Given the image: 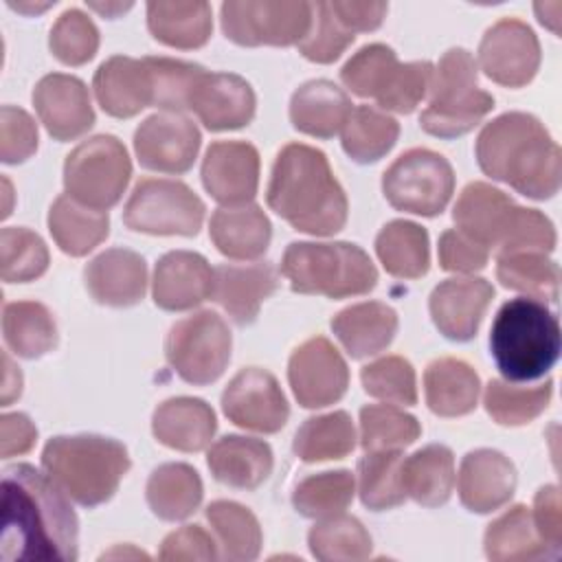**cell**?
Masks as SVG:
<instances>
[{
	"label": "cell",
	"instance_id": "1",
	"mask_svg": "<svg viewBox=\"0 0 562 562\" xmlns=\"http://www.w3.org/2000/svg\"><path fill=\"white\" fill-rule=\"evenodd\" d=\"M79 522L66 492L33 465L2 472L0 555L18 560H75Z\"/></svg>",
	"mask_w": 562,
	"mask_h": 562
},
{
	"label": "cell",
	"instance_id": "2",
	"mask_svg": "<svg viewBox=\"0 0 562 562\" xmlns=\"http://www.w3.org/2000/svg\"><path fill=\"white\" fill-rule=\"evenodd\" d=\"M479 167L531 200L560 189L562 156L544 125L525 112H507L487 123L476 138Z\"/></svg>",
	"mask_w": 562,
	"mask_h": 562
},
{
	"label": "cell",
	"instance_id": "3",
	"mask_svg": "<svg viewBox=\"0 0 562 562\" xmlns=\"http://www.w3.org/2000/svg\"><path fill=\"white\" fill-rule=\"evenodd\" d=\"M266 200L301 233L334 235L347 222V195L325 154L303 143H290L277 154Z\"/></svg>",
	"mask_w": 562,
	"mask_h": 562
},
{
	"label": "cell",
	"instance_id": "4",
	"mask_svg": "<svg viewBox=\"0 0 562 562\" xmlns=\"http://www.w3.org/2000/svg\"><path fill=\"white\" fill-rule=\"evenodd\" d=\"M490 351L507 382L542 378L560 356L558 316L531 296L503 303L490 329Z\"/></svg>",
	"mask_w": 562,
	"mask_h": 562
},
{
	"label": "cell",
	"instance_id": "5",
	"mask_svg": "<svg viewBox=\"0 0 562 562\" xmlns=\"http://www.w3.org/2000/svg\"><path fill=\"white\" fill-rule=\"evenodd\" d=\"M44 472L83 507H97L112 498L130 457L123 443L101 435L53 437L42 452Z\"/></svg>",
	"mask_w": 562,
	"mask_h": 562
},
{
	"label": "cell",
	"instance_id": "6",
	"mask_svg": "<svg viewBox=\"0 0 562 562\" xmlns=\"http://www.w3.org/2000/svg\"><path fill=\"white\" fill-rule=\"evenodd\" d=\"M281 274L294 292L327 299L367 294L378 283V270L369 255L347 241H292L283 252Z\"/></svg>",
	"mask_w": 562,
	"mask_h": 562
},
{
	"label": "cell",
	"instance_id": "7",
	"mask_svg": "<svg viewBox=\"0 0 562 562\" xmlns=\"http://www.w3.org/2000/svg\"><path fill=\"white\" fill-rule=\"evenodd\" d=\"M476 61L463 48H450L430 79V103L419 116L424 132L457 138L470 132L492 108L494 99L476 88Z\"/></svg>",
	"mask_w": 562,
	"mask_h": 562
},
{
	"label": "cell",
	"instance_id": "8",
	"mask_svg": "<svg viewBox=\"0 0 562 562\" xmlns=\"http://www.w3.org/2000/svg\"><path fill=\"white\" fill-rule=\"evenodd\" d=\"M130 176L132 162L123 143L108 134L83 140L64 162L66 195L97 211H108L121 200Z\"/></svg>",
	"mask_w": 562,
	"mask_h": 562
},
{
	"label": "cell",
	"instance_id": "9",
	"mask_svg": "<svg viewBox=\"0 0 562 562\" xmlns=\"http://www.w3.org/2000/svg\"><path fill=\"white\" fill-rule=\"evenodd\" d=\"M202 220V200L184 182L165 178L138 180L123 209L125 226L147 235L191 237L200 231Z\"/></svg>",
	"mask_w": 562,
	"mask_h": 562
},
{
	"label": "cell",
	"instance_id": "10",
	"mask_svg": "<svg viewBox=\"0 0 562 562\" xmlns=\"http://www.w3.org/2000/svg\"><path fill=\"white\" fill-rule=\"evenodd\" d=\"M171 369L189 384L215 382L231 360V331L215 312H198L178 321L165 340Z\"/></svg>",
	"mask_w": 562,
	"mask_h": 562
},
{
	"label": "cell",
	"instance_id": "11",
	"mask_svg": "<svg viewBox=\"0 0 562 562\" xmlns=\"http://www.w3.org/2000/svg\"><path fill=\"white\" fill-rule=\"evenodd\" d=\"M382 191L397 211L439 215L454 191L450 162L430 149H408L384 171Z\"/></svg>",
	"mask_w": 562,
	"mask_h": 562
},
{
	"label": "cell",
	"instance_id": "12",
	"mask_svg": "<svg viewBox=\"0 0 562 562\" xmlns=\"http://www.w3.org/2000/svg\"><path fill=\"white\" fill-rule=\"evenodd\" d=\"M312 24L310 2H224L222 31L239 46L299 44Z\"/></svg>",
	"mask_w": 562,
	"mask_h": 562
},
{
	"label": "cell",
	"instance_id": "13",
	"mask_svg": "<svg viewBox=\"0 0 562 562\" xmlns=\"http://www.w3.org/2000/svg\"><path fill=\"white\" fill-rule=\"evenodd\" d=\"M294 397L305 408H323L338 402L349 384V371L338 349L323 336L294 349L288 364Z\"/></svg>",
	"mask_w": 562,
	"mask_h": 562
},
{
	"label": "cell",
	"instance_id": "14",
	"mask_svg": "<svg viewBox=\"0 0 562 562\" xmlns=\"http://www.w3.org/2000/svg\"><path fill=\"white\" fill-rule=\"evenodd\" d=\"M224 415L239 428L277 432L285 426L290 408L277 378L263 369H241L222 393Z\"/></svg>",
	"mask_w": 562,
	"mask_h": 562
},
{
	"label": "cell",
	"instance_id": "15",
	"mask_svg": "<svg viewBox=\"0 0 562 562\" xmlns=\"http://www.w3.org/2000/svg\"><path fill=\"white\" fill-rule=\"evenodd\" d=\"M483 72L507 88L529 83L540 66V44L533 31L516 20L505 18L490 26L479 44Z\"/></svg>",
	"mask_w": 562,
	"mask_h": 562
},
{
	"label": "cell",
	"instance_id": "16",
	"mask_svg": "<svg viewBox=\"0 0 562 562\" xmlns=\"http://www.w3.org/2000/svg\"><path fill=\"white\" fill-rule=\"evenodd\" d=\"M200 149V132L193 121L165 112L147 116L134 134V151L145 169L184 173Z\"/></svg>",
	"mask_w": 562,
	"mask_h": 562
},
{
	"label": "cell",
	"instance_id": "17",
	"mask_svg": "<svg viewBox=\"0 0 562 562\" xmlns=\"http://www.w3.org/2000/svg\"><path fill=\"white\" fill-rule=\"evenodd\" d=\"M202 184L224 206L248 204L259 184V154L244 140H217L202 160Z\"/></svg>",
	"mask_w": 562,
	"mask_h": 562
},
{
	"label": "cell",
	"instance_id": "18",
	"mask_svg": "<svg viewBox=\"0 0 562 562\" xmlns=\"http://www.w3.org/2000/svg\"><path fill=\"white\" fill-rule=\"evenodd\" d=\"M33 105L55 140H72L94 123L88 88L72 75L53 72L42 77L33 90Z\"/></svg>",
	"mask_w": 562,
	"mask_h": 562
},
{
	"label": "cell",
	"instance_id": "19",
	"mask_svg": "<svg viewBox=\"0 0 562 562\" xmlns=\"http://www.w3.org/2000/svg\"><path fill=\"white\" fill-rule=\"evenodd\" d=\"M492 296L494 288L485 279H446L432 290L428 301L432 323L448 340L465 342L476 336Z\"/></svg>",
	"mask_w": 562,
	"mask_h": 562
},
{
	"label": "cell",
	"instance_id": "20",
	"mask_svg": "<svg viewBox=\"0 0 562 562\" xmlns=\"http://www.w3.org/2000/svg\"><path fill=\"white\" fill-rule=\"evenodd\" d=\"M189 110L211 132L237 130L255 116V92L239 75L204 72L191 92Z\"/></svg>",
	"mask_w": 562,
	"mask_h": 562
},
{
	"label": "cell",
	"instance_id": "21",
	"mask_svg": "<svg viewBox=\"0 0 562 562\" xmlns=\"http://www.w3.org/2000/svg\"><path fill=\"white\" fill-rule=\"evenodd\" d=\"M516 481V468L503 452L479 448L461 461L459 498L465 509L490 514L514 496Z\"/></svg>",
	"mask_w": 562,
	"mask_h": 562
},
{
	"label": "cell",
	"instance_id": "22",
	"mask_svg": "<svg viewBox=\"0 0 562 562\" xmlns=\"http://www.w3.org/2000/svg\"><path fill=\"white\" fill-rule=\"evenodd\" d=\"M151 294L167 312L191 310L213 294V270L198 252L171 250L156 263Z\"/></svg>",
	"mask_w": 562,
	"mask_h": 562
},
{
	"label": "cell",
	"instance_id": "23",
	"mask_svg": "<svg viewBox=\"0 0 562 562\" xmlns=\"http://www.w3.org/2000/svg\"><path fill=\"white\" fill-rule=\"evenodd\" d=\"M90 296L110 307L136 305L147 285L145 259L127 248H110L97 255L83 270Z\"/></svg>",
	"mask_w": 562,
	"mask_h": 562
},
{
	"label": "cell",
	"instance_id": "24",
	"mask_svg": "<svg viewBox=\"0 0 562 562\" xmlns=\"http://www.w3.org/2000/svg\"><path fill=\"white\" fill-rule=\"evenodd\" d=\"M94 94L103 112L116 119H130L151 105V75L145 57L114 55L103 61L94 75Z\"/></svg>",
	"mask_w": 562,
	"mask_h": 562
},
{
	"label": "cell",
	"instance_id": "25",
	"mask_svg": "<svg viewBox=\"0 0 562 562\" xmlns=\"http://www.w3.org/2000/svg\"><path fill=\"white\" fill-rule=\"evenodd\" d=\"M277 290V272L270 263L233 266L213 270V299L237 325H250L261 303Z\"/></svg>",
	"mask_w": 562,
	"mask_h": 562
},
{
	"label": "cell",
	"instance_id": "26",
	"mask_svg": "<svg viewBox=\"0 0 562 562\" xmlns=\"http://www.w3.org/2000/svg\"><path fill=\"white\" fill-rule=\"evenodd\" d=\"M206 465L215 481L248 492L257 490L270 476L272 450L261 439L226 435L211 446Z\"/></svg>",
	"mask_w": 562,
	"mask_h": 562
},
{
	"label": "cell",
	"instance_id": "27",
	"mask_svg": "<svg viewBox=\"0 0 562 562\" xmlns=\"http://www.w3.org/2000/svg\"><path fill=\"white\" fill-rule=\"evenodd\" d=\"M514 206L516 204L512 202V198L505 195L501 189L487 182H470L461 191L452 217L457 231L490 250V246H498L514 213Z\"/></svg>",
	"mask_w": 562,
	"mask_h": 562
},
{
	"label": "cell",
	"instance_id": "28",
	"mask_svg": "<svg viewBox=\"0 0 562 562\" xmlns=\"http://www.w3.org/2000/svg\"><path fill=\"white\" fill-rule=\"evenodd\" d=\"M215 413L198 397H171L162 402L151 417L154 437L167 448L200 452L215 435Z\"/></svg>",
	"mask_w": 562,
	"mask_h": 562
},
{
	"label": "cell",
	"instance_id": "29",
	"mask_svg": "<svg viewBox=\"0 0 562 562\" xmlns=\"http://www.w3.org/2000/svg\"><path fill=\"white\" fill-rule=\"evenodd\" d=\"M351 99L342 88L327 79L303 83L290 101L292 125L316 138H331L351 116Z\"/></svg>",
	"mask_w": 562,
	"mask_h": 562
},
{
	"label": "cell",
	"instance_id": "30",
	"mask_svg": "<svg viewBox=\"0 0 562 562\" xmlns=\"http://www.w3.org/2000/svg\"><path fill=\"white\" fill-rule=\"evenodd\" d=\"M331 329L351 358L375 356L386 349L397 331V314L380 301L345 307L331 318Z\"/></svg>",
	"mask_w": 562,
	"mask_h": 562
},
{
	"label": "cell",
	"instance_id": "31",
	"mask_svg": "<svg viewBox=\"0 0 562 562\" xmlns=\"http://www.w3.org/2000/svg\"><path fill=\"white\" fill-rule=\"evenodd\" d=\"M215 248L231 259H255L270 244V220L257 204L222 206L209 224Z\"/></svg>",
	"mask_w": 562,
	"mask_h": 562
},
{
	"label": "cell",
	"instance_id": "32",
	"mask_svg": "<svg viewBox=\"0 0 562 562\" xmlns=\"http://www.w3.org/2000/svg\"><path fill=\"white\" fill-rule=\"evenodd\" d=\"M424 391L426 404L435 415L459 417L476 406L481 382L468 362L439 358L424 371Z\"/></svg>",
	"mask_w": 562,
	"mask_h": 562
},
{
	"label": "cell",
	"instance_id": "33",
	"mask_svg": "<svg viewBox=\"0 0 562 562\" xmlns=\"http://www.w3.org/2000/svg\"><path fill=\"white\" fill-rule=\"evenodd\" d=\"M402 485L406 496L424 507L443 505L454 485V459L450 448L430 443L404 459Z\"/></svg>",
	"mask_w": 562,
	"mask_h": 562
},
{
	"label": "cell",
	"instance_id": "34",
	"mask_svg": "<svg viewBox=\"0 0 562 562\" xmlns=\"http://www.w3.org/2000/svg\"><path fill=\"white\" fill-rule=\"evenodd\" d=\"M48 231L55 244L70 257H83L110 233L105 211L79 204L70 195H59L48 211Z\"/></svg>",
	"mask_w": 562,
	"mask_h": 562
},
{
	"label": "cell",
	"instance_id": "35",
	"mask_svg": "<svg viewBox=\"0 0 562 562\" xmlns=\"http://www.w3.org/2000/svg\"><path fill=\"white\" fill-rule=\"evenodd\" d=\"M147 26L171 48H200L211 37L213 20L206 2H149Z\"/></svg>",
	"mask_w": 562,
	"mask_h": 562
},
{
	"label": "cell",
	"instance_id": "36",
	"mask_svg": "<svg viewBox=\"0 0 562 562\" xmlns=\"http://www.w3.org/2000/svg\"><path fill=\"white\" fill-rule=\"evenodd\" d=\"M145 496L158 518L169 522L184 520L202 501V481L187 463H162L149 474Z\"/></svg>",
	"mask_w": 562,
	"mask_h": 562
},
{
	"label": "cell",
	"instance_id": "37",
	"mask_svg": "<svg viewBox=\"0 0 562 562\" xmlns=\"http://www.w3.org/2000/svg\"><path fill=\"white\" fill-rule=\"evenodd\" d=\"M485 555L494 562H522L555 558L536 531L531 512L525 505H514L498 516L485 531Z\"/></svg>",
	"mask_w": 562,
	"mask_h": 562
},
{
	"label": "cell",
	"instance_id": "38",
	"mask_svg": "<svg viewBox=\"0 0 562 562\" xmlns=\"http://www.w3.org/2000/svg\"><path fill=\"white\" fill-rule=\"evenodd\" d=\"M375 252L384 270L397 279H417L430 263L428 233L406 220H393L375 237Z\"/></svg>",
	"mask_w": 562,
	"mask_h": 562
},
{
	"label": "cell",
	"instance_id": "39",
	"mask_svg": "<svg viewBox=\"0 0 562 562\" xmlns=\"http://www.w3.org/2000/svg\"><path fill=\"white\" fill-rule=\"evenodd\" d=\"M4 342L20 358H42L57 345V327L50 312L35 301H15L4 305Z\"/></svg>",
	"mask_w": 562,
	"mask_h": 562
},
{
	"label": "cell",
	"instance_id": "40",
	"mask_svg": "<svg viewBox=\"0 0 562 562\" xmlns=\"http://www.w3.org/2000/svg\"><path fill=\"white\" fill-rule=\"evenodd\" d=\"M356 446V430L345 411L310 417L294 435V452L307 463L342 459Z\"/></svg>",
	"mask_w": 562,
	"mask_h": 562
},
{
	"label": "cell",
	"instance_id": "41",
	"mask_svg": "<svg viewBox=\"0 0 562 562\" xmlns=\"http://www.w3.org/2000/svg\"><path fill=\"white\" fill-rule=\"evenodd\" d=\"M402 461L400 450H371L358 461V492L364 507L384 512L404 503Z\"/></svg>",
	"mask_w": 562,
	"mask_h": 562
},
{
	"label": "cell",
	"instance_id": "42",
	"mask_svg": "<svg viewBox=\"0 0 562 562\" xmlns=\"http://www.w3.org/2000/svg\"><path fill=\"white\" fill-rule=\"evenodd\" d=\"M397 134L400 125L393 116L369 105H358L342 127V149L360 165L375 162L391 151Z\"/></svg>",
	"mask_w": 562,
	"mask_h": 562
},
{
	"label": "cell",
	"instance_id": "43",
	"mask_svg": "<svg viewBox=\"0 0 562 562\" xmlns=\"http://www.w3.org/2000/svg\"><path fill=\"white\" fill-rule=\"evenodd\" d=\"M310 551L323 562H358L371 555V536L353 516L336 514L316 522L307 533Z\"/></svg>",
	"mask_w": 562,
	"mask_h": 562
},
{
	"label": "cell",
	"instance_id": "44",
	"mask_svg": "<svg viewBox=\"0 0 562 562\" xmlns=\"http://www.w3.org/2000/svg\"><path fill=\"white\" fill-rule=\"evenodd\" d=\"M498 281L525 296L538 301H555L560 288L558 263L544 252H505L496 259Z\"/></svg>",
	"mask_w": 562,
	"mask_h": 562
},
{
	"label": "cell",
	"instance_id": "45",
	"mask_svg": "<svg viewBox=\"0 0 562 562\" xmlns=\"http://www.w3.org/2000/svg\"><path fill=\"white\" fill-rule=\"evenodd\" d=\"M206 518L220 538L222 558L255 560L261 551V527L250 509L233 501H215L206 507Z\"/></svg>",
	"mask_w": 562,
	"mask_h": 562
},
{
	"label": "cell",
	"instance_id": "46",
	"mask_svg": "<svg viewBox=\"0 0 562 562\" xmlns=\"http://www.w3.org/2000/svg\"><path fill=\"white\" fill-rule=\"evenodd\" d=\"M353 474L347 470L321 472L303 479L292 494L294 509L305 518H329L342 514L353 498Z\"/></svg>",
	"mask_w": 562,
	"mask_h": 562
},
{
	"label": "cell",
	"instance_id": "47",
	"mask_svg": "<svg viewBox=\"0 0 562 562\" xmlns=\"http://www.w3.org/2000/svg\"><path fill=\"white\" fill-rule=\"evenodd\" d=\"M553 384L518 389L514 382L492 380L485 389V411L503 426H522L536 419L551 400Z\"/></svg>",
	"mask_w": 562,
	"mask_h": 562
},
{
	"label": "cell",
	"instance_id": "48",
	"mask_svg": "<svg viewBox=\"0 0 562 562\" xmlns=\"http://www.w3.org/2000/svg\"><path fill=\"white\" fill-rule=\"evenodd\" d=\"M419 432V422L395 406L369 404L360 411V446L364 452L406 448Z\"/></svg>",
	"mask_w": 562,
	"mask_h": 562
},
{
	"label": "cell",
	"instance_id": "49",
	"mask_svg": "<svg viewBox=\"0 0 562 562\" xmlns=\"http://www.w3.org/2000/svg\"><path fill=\"white\" fill-rule=\"evenodd\" d=\"M145 61L151 75V105L173 114L189 110L191 92L206 70L171 57H145Z\"/></svg>",
	"mask_w": 562,
	"mask_h": 562
},
{
	"label": "cell",
	"instance_id": "50",
	"mask_svg": "<svg viewBox=\"0 0 562 562\" xmlns=\"http://www.w3.org/2000/svg\"><path fill=\"white\" fill-rule=\"evenodd\" d=\"M48 268V250L40 235L9 226L0 233V274L9 283H26Z\"/></svg>",
	"mask_w": 562,
	"mask_h": 562
},
{
	"label": "cell",
	"instance_id": "51",
	"mask_svg": "<svg viewBox=\"0 0 562 562\" xmlns=\"http://www.w3.org/2000/svg\"><path fill=\"white\" fill-rule=\"evenodd\" d=\"M400 61L384 44H369L360 48L340 70L342 83L358 97L378 99L389 86Z\"/></svg>",
	"mask_w": 562,
	"mask_h": 562
},
{
	"label": "cell",
	"instance_id": "52",
	"mask_svg": "<svg viewBox=\"0 0 562 562\" xmlns=\"http://www.w3.org/2000/svg\"><path fill=\"white\" fill-rule=\"evenodd\" d=\"M50 53L66 66L90 61L99 48V31L79 9L64 11L50 29Z\"/></svg>",
	"mask_w": 562,
	"mask_h": 562
},
{
	"label": "cell",
	"instance_id": "53",
	"mask_svg": "<svg viewBox=\"0 0 562 562\" xmlns=\"http://www.w3.org/2000/svg\"><path fill=\"white\" fill-rule=\"evenodd\" d=\"M360 380L364 391L378 400L404 406H413L417 402L415 371L402 356H386L367 364Z\"/></svg>",
	"mask_w": 562,
	"mask_h": 562
},
{
	"label": "cell",
	"instance_id": "54",
	"mask_svg": "<svg viewBox=\"0 0 562 562\" xmlns=\"http://www.w3.org/2000/svg\"><path fill=\"white\" fill-rule=\"evenodd\" d=\"M353 42V33L347 31L334 15L329 2L312 4V24L307 35L299 42L303 57L316 64H331Z\"/></svg>",
	"mask_w": 562,
	"mask_h": 562
},
{
	"label": "cell",
	"instance_id": "55",
	"mask_svg": "<svg viewBox=\"0 0 562 562\" xmlns=\"http://www.w3.org/2000/svg\"><path fill=\"white\" fill-rule=\"evenodd\" d=\"M555 231L549 217L536 209L514 206L509 224L498 241V255L505 252H551Z\"/></svg>",
	"mask_w": 562,
	"mask_h": 562
},
{
	"label": "cell",
	"instance_id": "56",
	"mask_svg": "<svg viewBox=\"0 0 562 562\" xmlns=\"http://www.w3.org/2000/svg\"><path fill=\"white\" fill-rule=\"evenodd\" d=\"M430 79H432V66L428 61L400 64L397 70L393 72L389 86L375 101L384 110L408 114L426 97V92L430 88Z\"/></svg>",
	"mask_w": 562,
	"mask_h": 562
},
{
	"label": "cell",
	"instance_id": "57",
	"mask_svg": "<svg viewBox=\"0 0 562 562\" xmlns=\"http://www.w3.org/2000/svg\"><path fill=\"white\" fill-rule=\"evenodd\" d=\"M37 149V127L33 119L13 105L0 112V158L7 165H18L31 158Z\"/></svg>",
	"mask_w": 562,
	"mask_h": 562
},
{
	"label": "cell",
	"instance_id": "58",
	"mask_svg": "<svg viewBox=\"0 0 562 562\" xmlns=\"http://www.w3.org/2000/svg\"><path fill=\"white\" fill-rule=\"evenodd\" d=\"M490 250L457 228L439 237V263L450 272H474L487 263Z\"/></svg>",
	"mask_w": 562,
	"mask_h": 562
},
{
	"label": "cell",
	"instance_id": "59",
	"mask_svg": "<svg viewBox=\"0 0 562 562\" xmlns=\"http://www.w3.org/2000/svg\"><path fill=\"white\" fill-rule=\"evenodd\" d=\"M220 553L213 538L198 525H184L178 531H171L160 547L158 558L165 562L176 560H215Z\"/></svg>",
	"mask_w": 562,
	"mask_h": 562
},
{
	"label": "cell",
	"instance_id": "60",
	"mask_svg": "<svg viewBox=\"0 0 562 562\" xmlns=\"http://www.w3.org/2000/svg\"><path fill=\"white\" fill-rule=\"evenodd\" d=\"M533 525L544 544L560 555L562 551V520H560V492L555 485H544L533 498Z\"/></svg>",
	"mask_w": 562,
	"mask_h": 562
},
{
	"label": "cell",
	"instance_id": "61",
	"mask_svg": "<svg viewBox=\"0 0 562 562\" xmlns=\"http://www.w3.org/2000/svg\"><path fill=\"white\" fill-rule=\"evenodd\" d=\"M334 15L347 31H373L386 15L384 2H329Z\"/></svg>",
	"mask_w": 562,
	"mask_h": 562
},
{
	"label": "cell",
	"instance_id": "62",
	"mask_svg": "<svg viewBox=\"0 0 562 562\" xmlns=\"http://www.w3.org/2000/svg\"><path fill=\"white\" fill-rule=\"evenodd\" d=\"M0 452L2 457H15L24 454L33 448L37 439V428L31 424V419L22 413H7L0 422Z\"/></svg>",
	"mask_w": 562,
	"mask_h": 562
},
{
	"label": "cell",
	"instance_id": "63",
	"mask_svg": "<svg viewBox=\"0 0 562 562\" xmlns=\"http://www.w3.org/2000/svg\"><path fill=\"white\" fill-rule=\"evenodd\" d=\"M22 391V375L11 364L9 356L4 353V382H2V404H11L13 397H18Z\"/></svg>",
	"mask_w": 562,
	"mask_h": 562
}]
</instances>
